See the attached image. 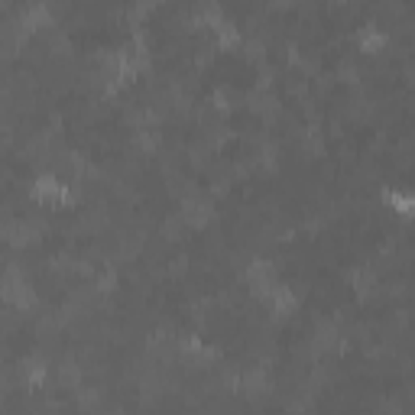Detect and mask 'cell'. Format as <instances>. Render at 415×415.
<instances>
[{
	"label": "cell",
	"mask_w": 415,
	"mask_h": 415,
	"mask_svg": "<svg viewBox=\"0 0 415 415\" xmlns=\"http://www.w3.org/2000/svg\"><path fill=\"white\" fill-rule=\"evenodd\" d=\"M211 202H204V198H188L182 202V218L192 224V228H204L208 220H211Z\"/></svg>",
	"instance_id": "obj_4"
},
{
	"label": "cell",
	"mask_w": 415,
	"mask_h": 415,
	"mask_svg": "<svg viewBox=\"0 0 415 415\" xmlns=\"http://www.w3.org/2000/svg\"><path fill=\"white\" fill-rule=\"evenodd\" d=\"M214 36H218L220 49H234V46H240V29L230 23V20H220V23L214 26Z\"/></svg>",
	"instance_id": "obj_7"
},
{
	"label": "cell",
	"mask_w": 415,
	"mask_h": 415,
	"mask_svg": "<svg viewBox=\"0 0 415 415\" xmlns=\"http://www.w3.org/2000/svg\"><path fill=\"white\" fill-rule=\"evenodd\" d=\"M383 202L390 204L396 214H402V218H409V214H412V195H409V192H402V188H383Z\"/></svg>",
	"instance_id": "obj_6"
},
{
	"label": "cell",
	"mask_w": 415,
	"mask_h": 415,
	"mask_svg": "<svg viewBox=\"0 0 415 415\" xmlns=\"http://www.w3.org/2000/svg\"><path fill=\"white\" fill-rule=\"evenodd\" d=\"M46 373H49V367H46L43 360H36V357H33V360H23V376L29 383H36V386H39V383L46 380Z\"/></svg>",
	"instance_id": "obj_8"
},
{
	"label": "cell",
	"mask_w": 415,
	"mask_h": 415,
	"mask_svg": "<svg viewBox=\"0 0 415 415\" xmlns=\"http://www.w3.org/2000/svg\"><path fill=\"white\" fill-rule=\"evenodd\" d=\"M43 26H52V10L43 0H33L20 10V29L23 33H33V29H43Z\"/></svg>",
	"instance_id": "obj_1"
},
{
	"label": "cell",
	"mask_w": 415,
	"mask_h": 415,
	"mask_svg": "<svg viewBox=\"0 0 415 415\" xmlns=\"http://www.w3.org/2000/svg\"><path fill=\"white\" fill-rule=\"evenodd\" d=\"M386 43H390V36L383 33L376 23H367L357 29V46L367 52V55H376V52L386 49Z\"/></svg>",
	"instance_id": "obj_2"
},
{
	"label": "cell",
	"mask_w": 415,
	"mask_h": 415,
	"mask_svg": "<svg viewBox=\"0 0 415 415\" xmlns=\"http://www.w3.org/2000/svg\"><path fill=\"white\" fill-rule=\"evenodd\" d=\"M270 305H272V312L276 315H289V312H296V305H298V298H296V292H292V286H286V282H276V286L270 289Z\"/></svg>",
	"instance_id": "obj_5"
},
{
	"label": "cell",
	"mask_w": 415,
	"mask_h": 415,
	"mask_svg": "<svg viewBox=\"0 0 415 415\" xmlns=\"http://www.w3.org/2000/svg\"><path fill=\"white\" fill-rule=\"evenodd\" d=\"M62 188H65V182H59L52 172H46V176H39L33 185H29V195H33L36 202H59Z\"/></svg>",
	"instance_id": "obj_3"
}]
</instances>
